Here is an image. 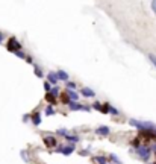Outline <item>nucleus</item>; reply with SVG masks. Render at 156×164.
Returning a JSON list of instances; mask_svg holds the SVG:
<instances>
[{"mask_svg": "<svg viewBox=\"0 0 156 164\" xmlns=\"http://www.w3.org/2000/svg\"><path fill=\"white\" fill-rule=\"evenodd\" d=\"M129 125L130 126H133V128H137V129H139V131H153V129H156L155 123H152V122H141V120L130 119Z\"/></svg>", "mask_w": 156, "mask_h": 164, "instance_id": "obj_1", "label": "nucleus"}, {"mask_svg": "<svg viewBox=\"0 0 156 164\" xmlns=\"http://www.w3.org/2000/svg\"><path fill=\"white\" fill-rule=\"evenodd\" d=\"M137 154H138V156L143 160V161H148V158H150V154H152V149L148 146H146V144H141V146H138L137 149Z\"/></svg>", "mask_w": 156, "mask_h": 164, "instance_id": "obj_2", "label": "nucleus"}, {"mask_svg": "<svg viewBox=\"0 0 156 164\" xmlns=\"http://www.w3.org/2000/svg\"><path fill=\"white\" fill-rule=\"evenodd\" d=\"M21 43L18 41L15 37H11L9 38V41H8V44H6V49H8V52H12V53H17L18 50H21Z\"/></svg>", "mask_w": 156, "mask_h": 164, "instance_id": "obj_3", "label": "nucleus"}, {"mask_svg": "<svg viewBox=\"0 0 156 164\" xmlns=\"http://www.w3.org/2000/svg\"><path fill=\"white\" fill-rule=\"evenodd\" d=\"M68 108L71 111H91V108L87 105H80L78 102H68Z\"/></svg>", "mask_w": 156, "mask_h": 164, "instance_id": "obj_4", "label": "nucleus"}, {"mask_svg": "<svg viewBox=\"0 0 156 164\" xmlns=\"http://www.w3.org/2000/svg\"><path fill=\"white\" fill-rule=\"evenodd\" d=\"M44 144L47 147H55L58 144V141H56V138L52 137V135H47V137H44Z\"/></svg>", "mask_w": 156, "mask_h": 164, "instance_id": "obj_5", "label": "nucleus"}, {"mask_svg": "<svg viewBox=\"0 0 156 164\" xmlns=\"http://www.w3.org/2000/svg\"><path fill=\"white\" fill-rule=\"evenodd\" d=\"M74 150H76V144H67V146L62 147L61 154H64L65 156H68V155H71Z\"/></svg>", "mask_w": 156, "mask_h": 164, "instance_id": "obj_6", "label": "nucleus"}, {"mask_svg": "<svg viewBox=\"0 0 156 164\" xmlns=\"http://www.w3.org/2000/svg\"><path fill=\"white\" fill-rule=\"evenodd\" d=\"M80 94L83 96V97H94L95 93L91 90V88H87V87H83L82 90H80Z\"/></svg>", "mask_w": 156, "mask_h": 164, "instance_id": "obj_7", "label": "nucleus"}, {"mask_svg": "<svg viewBox=\"0 0 156 164\" xmlns=\"http://www.w3.org/2000/svg\"><path fill=\"white\" fill-rule=\"evenodd\" d=\"M95 132H97L99 135H103V137H106V135H109L111 129H109L108 126H99V128L95 129Z\"/></svg>", "mask_w": 156, "mask_h": 164, "instance_id": "obj_8", "label": "nucleus"}, {"mask_svg": "<svg viewBox=\"0 0 156 164\" xmlns=\"http://www.w3.org/2000/svg\"><path fill=\"white\" fill-rule=\"evenodd\" d=\"M55 75H56L58 81H68V75H67V71H64V70H58Z\"/></svg>", "mask_w": 156, "mask_h": 164, "instance_id": "obj_9", "label": "nucleus"}, {"mask_svg": "<svg viewBox=\"0 0 156 164\" xmlns=\"http://www.w3.org/2000/svg\"><path fill=\"white\" fill-rule=\"evenodd\" d=\"M30 119H32V123H34L35 126H40V125H41V114H40V112H35V114H32V117H30Z\"/></svg>", "mask_w": 156, "mask_h": 164, "instance_id": "obj_10", "label": "nucleus"}, {"mask_svg": "<svg viewBox=\"0 0 156 164\" xmlns=\"http://www.w3.org/2000/svg\"><path fill=\"white\" fill-rule=\"evenodd\" d=\"M47 82L50 84V85H58V78H56V75L55 73H49L47 75Z\"/></svg>", "mask_w": 156, "mask_h": 164, "instance_id": "obj_11", "label": "nucleus"}, {"mask_svg": "<svg viewBox=\"0 0 156 164\" xmlns=\"http://www.w3.org/2000/svg\"><path fill=\"white\" fill-rule=\"evenodd\" d=\"M65 140L70 141V144H74V143H78L80 138H79L78 135H73V134H67V135H65Z\"/></svg>", "mask_w": 156, "mask_h": 164, "instance_id": "obj_12", "label": "nucleus"}, {"mask_svg": "<svg viewBox=\"0 0 156 164\" xmlns=\"http://www.w3.org/2000/svg\"><path fill=\"white\" fill-rule=\"evenodd\" d=\"M93 160H94L95 163L99 164H108V158L103 155H97V156H93Z\"/></svg>", "mask_w": 156, "mask_h": 164, "instance_id": "obj_13", "label": "nucleus"}, {"mask_svg": "<svg viewBox=\"0 0 156 164\" xmlns=\"http://www.w3.org/2000/svg\"><path fill=\"white\" fill-rule=\"evenodd\" d=\"M67 96H68L70 102H78L79 94H78V93H76V91H70V90H68V93H67Z\"/></svg>", "mask_w": 156, "mask_h": 164, "instance_id": "obj_14", "label": "nucleus"}, {"mask_svg": "<svg viewBox=\"0 0 156 164\" xmlns=\"http://www.w3.org/2000/svg\"><path fill=\"white\" fill-rule=\"evenodd\" d=\"M56 112V110L53 108V105H47L46 106V116H53Z\"/></svg>", "mask_w": 156, "mask_h": 164, "instance_id": "obj_15", "label": "nucleus"}, {"mask_svg": "<svg viewBox=\"0 0 156 164\" xmlns=\"http://www.w3.org/2000/svg\"><path fill=\"white\" fill-rule=\"evenodd\" d=\"M46 100H47V102H49L50 105H53L55 102H56V100H58V99H56V97H53L50 93H47V94H46Z\"/></svg>", "mask_w": 156, "mask_h": 164, "instance_id": "obj_16", "label": "nucleus"}, {"mask_svg": "<svg viewBox=\"0 0 156 164\" xmlns=\"http://www.w3.org/2000/svg\"><path fill=\"white\" fill-rule=\"evenodd\" d=\"M109 161H112L114 164H121V161L118 160V156L114 155V154H111V155H109Z\"/></svg>", "mask_w": 156, "mask_h": 164, "instance_id": "obj_17", "label": "nucleus"}, {"mask_svg": "<svg viewBox=\"0 0 156 164\" xmlns=\"http://www.w3.org/2000/svg\"><path fill=\"white\" fill-rule=\"evenodd\" d=\"M50 94H52L53 97H56V99H58V94H59V88H58V87H53L52 90H50Z\"/></svg>", "mask_w": 156, "mask_h": 164, "instance_id": "obj_18", "label": "nucleus"}, {"mask_svg": "<svg viewBox=\"0 0 156 164\" xmlns=\"http://www.w3.org/2000/svg\"><path fill=\"white\" fill-rule=\"evenodd\" d=\"M34 70H35V75H36L38 78H43V71H41V69H40L38 65H34Z\"/></svg>", "mask_w": 156, "mask_h": 164, "instance_id": "obj_19", "label": "nucleus"}, {"mask_svg": "<svg viewBox=\"0 0 156 164\" xmlns=\"http://www.w3.org/2000/svg\"><path fill=\"white\" fill-rule=\"evenodd\" d=\"M67 88H68L70 91H74V88H76V82H67Z\"/></svg>", "mask_w": 156, "mask_h": 164, "instance_id": "obj_20", "label": "nucleus"}, {"mask_svg": "<svg viewBox=\"0 0 156 164\" xmlns=\"http://www.w3.org/2000/svg\"><path fill=\"white\" fill-rule=\"evenodd\" d=\"M148 59H150V62L155 65V69H156V56L153 55V53H150V55H148Z\"/></svg>", "mask_w": 156, "mask_h": 164, "instance_id": "obj_21", "label": "nucleus"}, {"mask_svg": "<svg viewBox=\"0 0 156 164\" xmlns=\"http://www.w3.org/2000/svg\"><path fill=\"white\" fill-rule=\"evenodd\" d=\"M61 100L64 102V104H67V105H68L70 99H68V96H67V93H65V94H61Z\"/></svg>", "mask_w": 156, "mask_h": 164, "instance_id": "obj_22", "label": "nucleus"}, {"mask_svg": "<svg viewBox=\"0 0 156 164\" xmlns=\"http://www.w3.org/2000/svg\"><path fill=\"white\" fill-rule=\"evenodd\" d=\"M44 90H46V93H50V90H52V85H50L49 82H44Z\"/></svg>", "mask_w": 156, "mask_h": 164, "instance_id": "obj_23", "label": "nucleus"}, {"mask_svg": "<svg viewBox=\"0 0 156 164\" xmlns=\"http://www.w3.org/2000/svg\"><path fill=\"white\" fill-rule=\"evenodd\" d=\"M93 108H94V110H97V111H102V104H99V102H95V104L93 105Z\"/></svg>", "mask_w": 156, "mask_h": 164, "instance_id": "obj_24", "label": "nucleus"}, {"mask_svg": "<svg viewBox=\"0 0 156 164\" xmlns=\"http://www.w3.org/2000/svg\"><path fill=\"white\" fill-rule=\"evenodd\" d=\"M15 55H17L18 58H21V59H23V58H24V59H26V55H24V53L21 52V50H18V52L15 53Z\"/></svg>", "mask_w": 156, "mask_h": 164, "instance_id": "obj_25", "label": "nucleus"}, {"mask_svg": "<svg viewBox=\"0 0 156 164\" xmlns=\"http://www.w3.org/2000/svg\"><path fill=\"white\" fill-rule=\"evenodd\" d=\"M58 134L62 135V137H65V135H67V131H65V129H58Z\"/></svg>", "mask_w": 156, "mask_h": 164, "instance_id": "obj_26", "label": "nucleus"}, {"mask_svg": "<svg viewBox=\"0 0 156 164\" xmlns=\"http://www.w3.org/2000/svg\"><path fill=\"white\" fill-rule=\"evenodd\" d=\"M152 9H153V12L156 14V0L155 2H152Z\"/></svg>", "mask_w": 156, "mask_h": 164, "instance_id": "obj_27", "label": "nucleus"}, {"mask_svg": "<svg viewBox=\"0 0 156 164\" xmlns=\"http://www.w3.org/2000/svg\"><path fill=\"white\" fill-rule=\"evenodd\" d=\"M152 138H155V140H156V129L152 131Z\"/></svg>", "mask_w": 156, "mask_h": 164, "instance_id": "obj_28", "label": "nucleus"}, {"mask_svg": "<svg viewBox=\"0 0 156 164\" xmlns=\"http://www.w3.org/2000/svg\"><path fill=\"white\" fill-rule=\"evenodd\" d=\"M26 61L29 62V64H32V58H30V56H26Z\"/></svg>", "mask_w": 156, "mask_h": 164, "instance_id": "obj_29", "label": "nucleus"}, {"mask_svg": "<svg viewBox=\"0 0 156 164\" xmlns=\"http://www.w3.org/2000/svg\"><path fill=\"white\" fill-rule=\"evenodd\" d=\"M2 41H3V34L0 32V44H2Z\"/></svg>", "mask_w": 156, "mask_h": 164, "instance_id": "obj_30", "label": "nucleus"}, {"mask_svg": "<svg viewBox=\"0 0 156 164\" xmlns=\"http://www.w3.org/2000/svg\"><path fill=\"white\" fill-rule=\"evenodd\" d=\"M152 150H153V152L156 154V144H153V147H152Z\"/></svg>", "mask_w": 156, "mask_h": 164, "instance_id": "obj_31", "label": "nucleus"}]
</instances>
